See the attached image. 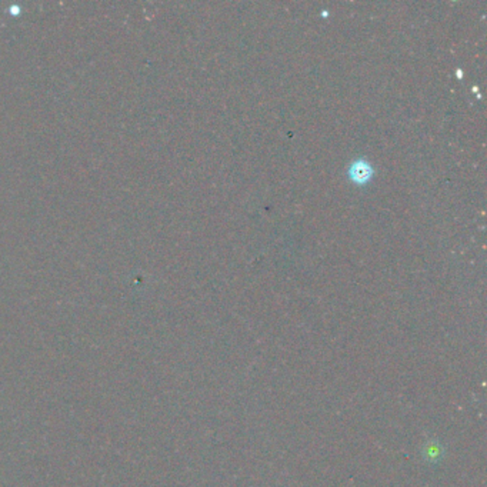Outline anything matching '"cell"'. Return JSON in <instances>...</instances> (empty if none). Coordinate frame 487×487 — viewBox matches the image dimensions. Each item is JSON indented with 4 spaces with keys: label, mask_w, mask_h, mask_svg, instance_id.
Wrapping results in <instances>:
<instances>
[{
    "label": "cell",
    "mask_w": 487,
    "mask_h": 487,
    "mask_svg": "<svg viewBox=\"0 0 487 487\" xmlns=\"http://www.w3.org/2000/svg\"><path fill=\"white\" fill-rule=\"evenodd\" d=\"M372 168L365 160H356L355 164H352L350 169H349V176L353 182H356L357 185H363L366 183L370 178H372Z\"/></svg>",
    "instance_id": "1"
}]
</instances>
